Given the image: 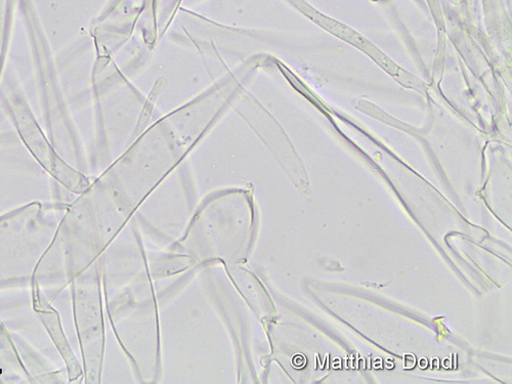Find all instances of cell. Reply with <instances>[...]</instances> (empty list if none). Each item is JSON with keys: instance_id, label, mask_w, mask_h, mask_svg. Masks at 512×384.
Returning <instances> with one entry per match:
<instances>
[{"instance_id": "1", "label": "cell", "mask_w": 512, "mask_h": 384, "mask_svg": "<svg viewBox=\"0 0 512 384\" xmlns=\"http://www.w3.org/2000/svg\"><path fill=\"white\" fill-rule=\"evenodd\" d=\"M67 206L33 202L0 216V289L32 287Z\"/></svg>"}, {"instance_id": "4", "label": "cell", "mask_w": 512, "mask_h": 384, "mask_svg": "<svg viewBox=\"0 0 512 384\" xmlns=\"http://www.w3.org/2000/svg\"><path fill=\"white\" fill-rule=\"evenodd\" d=\"M30 377L13 337L0 318V383H26Z\"/></svg>"}, {"instance_id": "2", "label": "cell", "mask_w": 512, "mask_h": 384, "mask_svg": "<svg viewBox=\"0 0 512 384\" xmlns=\"http://www.w3.org/2000/svg\"><path fill=\"white\" fill-rule=\"evenodd\" d=\"M100 265L93 264L72 286L73 314L83 359L85 382H100L104 356V325Z\"/></svg>"}, {"instance_id": "5", "label": "cell", "mask_w": 512, "mask_h": 384, "mask_svg": "<svg viewBox=\"0 0 512 384\" xmlns=\"http://www.w3.org/2000/svg\"><path fill=\"white\" fill-rule=\"evenodd\" d=\"M66 377H68L67 370L60 369L58 371L31 376L26 383H66Z\"/></svg>"}, {"instance_id": "3", "label": "cell", "mask_w": 512, "mask_h": 384, "mask_svg": "<svg viewBox=\"0 0 512 384\" xmlns=\"http://www.w3.org/2000/svg\"><path fill=\"white\" fill-rule=\"evenodd\" d=\"M32 307L65 362L69 381L73 382L80 378L83 375L82 368L68 343L57 310L52 304L44 301H34Z\"/></svg>"}]
</instances>
